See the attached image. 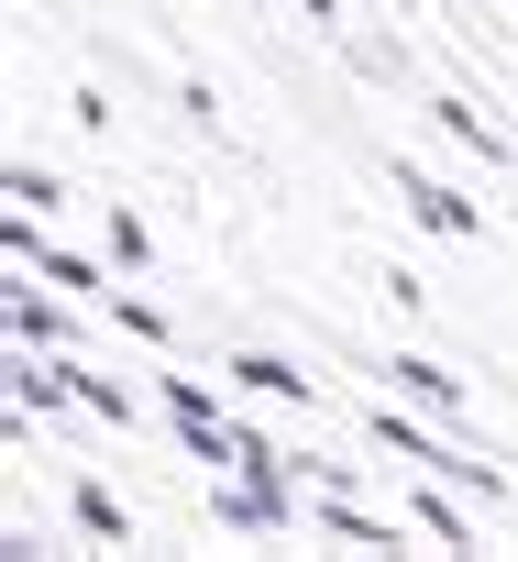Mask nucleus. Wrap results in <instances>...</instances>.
Masks as SVG:
<instances>
[{"instance_id":"2","label":"nucleus","mask_w":518,"mask_h":562,"mask_svg":"<svg viewBox=\"0 0 518 562\" xmlns=\"http://www.w3.org/2000/svg\"><path fill=\"white\" fill-rule=\"evenodd\" d=\"M397 199H408V221H419V232H441V243H485V232H496V221H485L463 188H441L430 166H397Z\"/></svg>"},{"instance_id":"1","label":"nucleus","mask_w":518,"mask_h":562,"mask_svg":"<svg viewBox=\"0 0 518 562\" xmlns=\"http://www.w3.org/2000/svg\"><path fill=\"white\" fill-rule=\"evenodd\" d=\"M221 375H232L243 397H266V408L320 419V375H299V364H288V353H266V342H232V353H221Z\"/></svg>"},{"instance_id":"5","label":"nucleus","mask_w":518,"mask_h":562,"mask_svg":"<svg viewBox=\"0 0 518 562\" xmlns=\"http://www.w3.org/2000/svg\"><path fill=\"white\" fill-rule=\"evenodd\" d=\"M12 276H45V288H67V299H111V254H67V243H45L34 232V254H12Z\"/></svg>"},{"instance_id":"14","label":"nucleus","mask_w":518,"mask_h":562,"mask_svg":"<svg viewBox=\"0 0 518 562\" xmlns=\"http://www.w3.org/2000/svg\"><path fill=\"white\" fill-rule=\"evenodd\" d=\"M507 12H518V0H507Z\"/></svg>"},{"instance_id":"12","label":"nucleus","mask_w":518,"mask_h":562,"mask_svg":"<svg viewBox=\"0 0 518 562\" xmlns=\"http://www.w3.org/2000/svg\"><path fill=\"white\" fill-rule=\"evenodd\" d=\"M67 199H78L67 177H45V166H12V210H34V221H56Z\"/></svg>"},{"instance_id":"3","label":"nucleus","mask_w":518,"mask_h":562,"mask_svg":"<svg viewBox=\"0 0 518 562\" xmlns=\"http://www.w3.org/2000/svg\"><path fill=\"white\" fill-rule=\"evenodd\" d=\"M386 386H397L408 408H430V419H452V430L474 419V386H463V375H452L441 353H397V364H386Z\"/></svg>"},{"instance_id":"11","label":"nucleus","mask_w":518,"mask_h":562,"mask_svg":"<svg viewBox=\"0 0 518 562\" xmlns=\"http://www.w3.org/2000/svg\"><path fill=\"white\" fill-rule=\"evenodd\" d=\"M100 310H111V321H122V331H133V342H144V353H166V342H177V321H166V310H155V299H133V288H111V299H100Z\"/></svg>"},{"instance_id":"8","label":"nucleus","mask_w":518,"mask_h":562,"mask_svg":"<svg viewBox=\"0 0 518 562\" xmlns=\"http://www.w3.org/2000/svg\"><path fill=\"white\" fill-rule=\"evenodd\" d=\"M155 397H166V419H232V397H243V386H210V375H155Z\"/></svg>"},{"instance_id":"13","label":"nucleus","mask_w":518,"mask_h":562,"mask_svg":"<svg viewBox=\"0 0 518 562\" xmlns=\"http://www.w3.org/2000/svg\"><path fill=\"white\" fill-rule=\"evenodd\" d=\"M386 12H408V23H419V0H386Z\"/></svg>"},{"instance_id":"7","label":"nucleus","mask_w":518,"mask_h":562,"mask_svg":"<svg viewBox=\"0 0 518 562\" xmlns=\"http://www.w3.org/2000/svg\"><path fill=\"white\" fill-rule=\"evenodd\" d=\"M67 375H78V408H89V419H111V430H144V397H133L122 375H100L89 353H67Z\"/></svg>"},{"instance_id":"6","label":"nucleus","mask_w":518,"mask_h":562,"mask_svg":"<svg viewBox=\"0 0 518 562\" xmlns=\"http://www.w3.org/2000/svg\"><path fill=\"white\" fill-rule=\"evenodd\" d=\"M67 518H78V529H89V540H100V551H133V540H144V529H133V507H122V496H111V485H89V474H78V485H67Z\"/></svg>"},{"instance_id":"9","label":"nucleus","mask_w":518,"mask_h":562,"mask_svg":"<svg viewBox=\"0 0 518 562\" xmlns=\"http://www.w3.org/2000/svg\"><path fill=\"white\" fill-rule=\"evenodd\" d=\"M430 122H441V133H452V144H474V155H485V166H507V133H496V122H485V111H474V100H430Z\"/></svg>"},{"instance_id":"4","label":"nucleus","mask_w":518,"mask_h":562,"mask_svg":"<svg viewBox=\"0 0 518 562\" xmlns=\"http://www.w3.org/2000/svg\"><path fill=\"white\" fill-rule=\"evenodd\" d=\"M12 342H23V353H78V321H67V288L45 299V276H12Z\"/></svg>"},{"instance_id":"10","label":"nucleus","mask_w":518,"mask_h":562,"mask_svg":"<svg viewBox=\"0 0 518 562\" xmlns=\"http://www.w3.org/2000/svg\"><path fill=\"white\" fill-rule=\"evenodd\" d=\"M100 254H111L122 276H155V232H144V210H111V232H100Z\"/></svg>"}]
</instances>
